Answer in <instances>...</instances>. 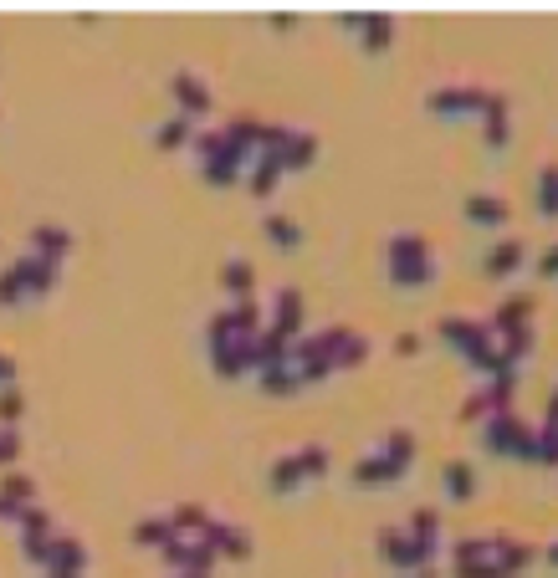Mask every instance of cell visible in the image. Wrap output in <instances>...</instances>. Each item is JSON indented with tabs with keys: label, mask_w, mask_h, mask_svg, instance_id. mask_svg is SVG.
<instances>
[{
	"label": "cell",
	"mask_w": 558,
	"mask_h": 578,
	"mask_svg": "<svg viewBox=\"0 0 558 578\" xmlns=\"http://www.w3.org/2000/svg\"><path fill=\"white\" fill-rule=\"evenodd\" d=\"M436 338L456 353L466 369H477V374H487V379L502 374L497 338L487 333V323H477V318H441V323H436Z\"/></svg>",
	"instance_id": "cell-1"
},
{
	"label": "cell",
	"mask_w": 558,
	"mask_h": 578,
	"mask_svg": "<svg viewBox=\"0 0 558 578\" xmlns=\"http://www.w3.org/2000/svg\"><path fill=\"white\" fill-rule=\"evenodd\" d=\"M384 261H390V266H384V272H390V282L405 287V292L436 282V251H431V241L415 236V231L390 236V246H384Z\"/></svg>",
	"instance_id": "cell-2"
},
{
	"label": "cell",
	"mask_w": 558,
	"mask_h": 578,
	"mask_svg": "<svg viewBox=\"0 0 558 578\" xmlns=\"http://www.w3.org/2000/svg\"><path fill=\"white\" fill-rule=\"evenodd\" d=\"M343 333H349V328H323V333H303V338H292L287 364H292V374H297V384H303V389H313V384L333 379V353H338Z\"/></svg>",
	"instance_id": "cell-3"
},
{
	"label": "cell",
	"mask_w": 558,
	"mask_h": 578,
	"mask_svg": "<svg viewBox=\"0 0 558 578\" xmlns=\"http://www.w3.org/2000/svg\"><path fill=\"white\" fill-rule=\"evenodd\" d=\"M482 446H487L492 456H502V461H528V466H538V435H533V425L518 420V410L482 420Z\"/></svg>",
	"instance_id": "cell-4"
},
{
	"label": "cell",
	"mask_w": 558,
	"mask_h": 578,
	"mask_svg": "<svg viewBox=\"0 0 558 578\" xmlns=\"http://www.w3.org/2000/svg\"><path fill=\"white\" fill-rule=\"evenodd\" d=\"M205 353H210V374L226 379V384L241 379V374H251V338H236L221 313L205 323Z\"/></svg>",
	"instance_id": "cell-5"
},
{
	"label": "cell",
	"mask_w": 558,
	"mask_h": 578,
	"mask_svg": "<svg viewBox=\"0 0 558 578\" xmlns=\"http://www.w3.org/2000/svg\"><path fill=\"white\" fill-rule=\"evenodd\" d=\"M528 563H533V548H528V543L492 532V553H487L482 563H461V568H451V578H518Z\"/></svg>",
	"instance_id": "cell-6"
},
{
	"label": "cell",
	"mask_w": 558,
	"mask_h": 578,
	"mask_svg": "<svg viewBox=\"0 0 558 578\" xmlns=\"http://www.w3.org/2000/svg\"><path fill=\"white\" fill-rule=\"evenodd\" d=\"M512 399H518V369H502L497 379H487L482 389H471L461 399V425H482L492 415H507Z\"/></svg>",
	"instance_id": "cell-7"
},
{
	"label": "cell",
	"mask_w": 558,
	"mask_h": 578,
	"mask_svg": "<svg viewBox=\"0 0 558 578\" xmlns=\"http://www.w3.org/2000/svg\"><path fill=\"white\" fill-rule=\"evenodd\" d=\"M487 93L492 87H477V82H451V87H436L431 98H425V108H431L436 118H477L487 108Z\"/></svg>",
	"instance_id": "cell-8"
},
{
	"label": "cell",
	"mask_w": 558,
	"mask_h": 578,
	"mask_svg": "<svg viewBox=\"0 0 558 578\" xmlns=\"http://www.w3.org/2000/svg\"><path fill=\"white\" fill-rule=\"evenodd\" d=\"M41 578H88V543L77 532H57L47 563H41Z\"/></svg>",
	"instance_id": "cell-9"
},
{
	"label": "cell",
	"mask_w": 558,
	"mask_h": 578,
	"mask_svg": "<svg viewBox=\"0 0 558 578\" xmlns=\"http://www.w3.org/2000/svg\"><path fill=\"white\" fill-rule=\"evenodd\" d=\"M277 338H303L308 333V302H303V292L297 287H277V297H272V323H267Z\"/></svg>",
	"instance_id": "cell-10"
},
{
	"label": "cell",
	"mask_w": 558,
	"mask_h": 578,
	"mask_svg": "<svg viewBox=\"0 0 558 578\" xmlns=\"http://www.w3.org/2000/svg\"><path fill=\"white\" fill-rule=\"evenodd\" d=\"M374 548H379V558L390 563L395 573H420V568H431V563L415 553V543H410L405 527H379V532H374Z\"/></svg>",
	"instance_id": "cell-11"
},
{
	"label": "cell",
	"mask_w": 558,
	"mask_h": 578,
	"mask_svg": "<svg viewBox=\"0 0 558 578\" xmlns=\"http://www.w3.org/2000/svg\"><path fill=\"white\" fill-rule=\"evenodd\" d=\"M169 98H175V113H180V118H205L210 108H216V98H210L205 77H195L190 67L169 77Z\"/></svg>",
	"instance_id": "cell-12"
},
{
	"label": "cell",
	"mask_w": 558,
	"mask_h": 578,
	"mask_svg": "<svg viewBox=\"0 0 558 578\" xmlns=\"http://www.w3.org/2000/svg\"><path fill=\"white\" fill-rule=\"evenodd\" d=\"M159 558L175 573H195V578H210V573H216V563H221L216 553H210V543H200V538H175Z\"/></svg>",
	"instance_id": "cell-13"
},
{
	"label": "cell",
	"mask_w": 558,
	"mask_h": 578,
	"mask_svg": "<svg viewBox=\"0 0 558 578\" xmlns=\"http://www.w3.org/2000/svg\"><path fill=\"white\" fill-rule=\"evenodd\" d=\"M11 272L21 277L26 302H31V297H52V292H57V282H62V266H57V261H41V256H31V251L11 261Z\"/></svg>",
	"instance_id": "cell-14"
},
{
	"label": "cell",
	"mask_w": 558,
	"mask_h": 578,
	"mask_svg": "<svg viewBox=\"0 0 558 578\" xmlns=\"http://www.w3.org/2000/svg\"><path fill=\"white\" fill-rule=\"evenodd\" d=\"M533 292H507L502 302H497V313H492V323H487V333L492 338H512V333H523V328H533Z\"/></svg>",
	"instance_id": "cell-15"
},
{
	"label": "cell",
	"mask_w": 558,
	"mask_h": 578,
	"mask_svg": "<svg viewBox=\"0 0 558 578\" xmlns=\"http://www.w3.org/2000/svg\"><path fill=\"white\" fill-rule=\"evenodd\" d=\"M410 543H415V553L425 558V563H431L436 568V553H441V512L436 507H415L410 512Z\"/></svg>",
	"instance_id": "cell-16"
},
{
	"label": "cell",
	"mask_w": 558,
	"mask_h": 578,
	"mask_svg": "<svg viewBox=\"0 0 558 578\" xmlns=\"http://www.w3.org/2000/svg\"><path fill=\"white\" fill-rule=\"evenodd\" d=\"M477 118H482V144L487 149H507V139H512V103H507V93H487V108Z\"/></svg>",
	"instance_id": "cell-17"
},
{
	"label": "cell",
	"mask_w": 558,
	"mask_h": 578,
	"mask_svg": "<svg viewBox=\"0 0 558 578\" xmlns=\"http://www.w3.org/2000/svg\"><path fill=\"white\" fill-rule=\"evenodd\" d=\"M200 543H210V553L231 558V563H246V558H251V532L236 527V522H210V532H205Z\"/></svg>",
	"instance_id": "cell-18"
},
{
	"label": "cell",
	"mask_w": 558,
	"mask_h": 578,
	"mask_svg": "<svg viewBox=\"0 0 558 578\" xmlns=\"http://www.w3.org/2000/svg\"><path fill=\"white\" fill-rule=\"evenodd\" d=\"M518 266H528V246H523V236H502L487 256H482V272L492 277V282H507Z\"/></svg>",
	"instance_id": "cell-19"
},
{
	"label": "cell",
	"mask_w": 558,
	"mask_h": 578,
	"mask_svg": "<svg viewBox=\"0 0 558 578\" xmlns=\"http://www.w3.org/2000/svg\"><path fill=\"white\" fill-rule=\"evenodd\" d=\"M31 256L67 266V256H72V231H67V226H57V220H41V226L31 231Z\"/></svg>",
	"instance_id": "cell-20"
},
{
	"label": "cell",
	"mask_w": 558,
	"mask_h": 578,
	"mask_svg": "<svg viewBox=\"0 0 558 578\" xmlns=\"http://www.w3.org/2000/svg\"><path fill=\"white\" fill-rule=\"evenodd\" d=\"M277 159H282V174H303V169H313V164H318V133L292 128V133H287V144L277 149Z\"/></svg>",
	"instance_id": "cell-21"
},
{
	"label": "cell",
	"mask_w": 558,
	"mask_h": 578,
	"mask_svg": "<svg viewBox=\"0 0 558 578\" xmlns=\"http://www.w3.org/2000/svg\"><path fill=\"white\" fill-rule=\"evenodd\" d=\"M395 481H405V471H400L390 456H384V451L354 461V486H364V492H374V486H395Z\"/></svg>",
	"instance_id": "cell-22"
},
{
	"label": "cell",
	"mask_w": 558,
	"mask_h": 578,
	"mask_svg": "<svg viewBox=\"0 0 558 578\" xmlns=\"http://www.w3.org/2000/svg\"><path fill=\"white\" fill-rule=\"evenodd\" d=\"M277 185H282V159H277V154H256V159L246 164V190H251L256 200H272Z\"/></svg>",
	"instance_id": "cell-23"
},
{
	"label": "cell",
	"mask_w": 558,
	"mask_h": 578,
	"mask_svg": "<svg viewBox=\"0 0 558 578\" xmlns=\"http://www.w3.org/2000/svg\"><path fill=\"white\" fill-rule=\"evenodd\" d=\"M359 47L369 57H384L395 47V16H384V11H364V26H359Z\"/></svg>",
	"instance_id": "cell-24"
},
{
	"label": "cell",
	"mask_w": 558,
	"mask_h": 578,
	"mask_svg": "<svg viewBox=\"0 0 558 578\" xmlns=\"http://www.w3.org/2000/svg\"><path fill=\"white\" fill-rule=\"evenodd\" d=\"M461 210H466L471 226H487V231H497V226H507V220H512V205L502 195H466Z\"/></svg>",
	"instance_id": "cell-25"
},
{
	"label": "cell",
	"mask_w": 558,
	"mask_h": 578,
	"mask_svg": "<svg viewBox=\"0 0 558 578\" xmlns=\"http://www.w3.org/2000/svg\"><path fill=\"white\" fill-rule=\"evenodd\" d=\"M221 287H226L231 302H251V297H256V266H251L246 256H231V261L221 266Z\"/></svg>",
	"instance_id": "cell-26"
},
{
	"label": "cell",
	"mask_w": 558,
	"mask_h": 578,
	"mask_svg": "<svg viewBox=\"0 0 558 578\" xmlns=\"http://www.w3.org/2000/svg\"><path fill=\"white\" fill-rule=\"evenodd\" d=\"M164 517H169V527H175V538H205L210 522H216L200 502H180V507H169Z\"/></svg>",
	"instance_id": "cell-27"
},
{
	"label": "cell",
	"mask_w": 558,
	"mask_h": 578,
	"mask_svg": "<svg viewBox=\"0 0 558 578\" xmlns=\"http://www.w3.org/2000/svg\"><path fill=\"white\" fill-rule=\"evenodd\" d=\"M134 548H149V553H164L169 543H175V527H169V517H139L134 522Z\"/></svg>",
	"instance_id": "cell-28"
},
{
	"label": "cell",
	"mask_w": 558,
	"mask_h": 578,
	"mask_svg": "<svg viewBox=\"0 0 558 578\" xmlns=\"http://www.w3.org/2000/svg\"><path fill=\"white\" fill-rule=\"evenodd\" d=\"M262 236H267L272 251H297V246H303V226H297L292 215H277V210L262 220Z\"/></svg>",
	"instance_id": "cell-29"
},
{
	"label": "cell",
	"mask_w": 558,
	"mask_h": 578,
	"mask_svg": "<svg viewBox=\"0 0 558 578\" xmlns=\"http://www.w3.org/2000/svg\"><path fill=\"white\" fill-rule=\"evenodd\" d=\"M287 348H292L287 338H277L272 328H262V333L251 338V374L256 369H272V364H287Z\"/></svg>",
	"instance_id": "cell-30"
},
{
	"label": "cell",
	"mask_w": 558,
	"mask_h": 578,
	"mask_svg": "<svg viewBox=\"0 0 558 578\" xmlns=\"http://www.w3.org/2000/svg\"><path fill=\"white\" fill-rule=\"evenodd\" d=\"M221 318H226V328L236 333V338H256L267 323H262V307H256V297L251 302H231V307H221Z\"/></svg>",
	"instance_id": "cell-31"
},
{
	"label": "cell",
	"mask_w": 558,
	"mask_h": 578,
	"mask_svg": "<svg viewBox=\"0 0 558 578\" xmlns=\"http://www.w3.org/2000/svg\"><path fill=\"white\" fill-rule=\"evenodd\" d=\"M441 481H446V497L451 502H471V497H477V466H471V461H446Z\"/></svg>",
	"instance_id": "cell-32"
},
{
	"label": "cell",
	"mask_w": 558,
	"mask_h": 578,
	"mask_svg": "<svg viewBox=\"0 0 558 578\" xmlns=\"http://www.w3.org/2000/svg\"><path fill=\"white\" fill-rule=\"evenodd\" d=\"M297 486H308L303 471H297V456H277V461L267 466V492H272V497H292Z\"/></svg>",
	"instance_id": "cell-33"
},
{
	"label": "cell",
	"mask_w": 558,
	"mask_h": 578,
	"mask_svg": "<svg viewBox=\"0 0 558 578\" xmlns=\"http://www.w3.org/2000/svg\"><path fill=\"white\" fill-rule=\"evenodd\" d=\"M256 384H262V394H272V399H292L297 389V374H292V364H272V369H256Z\"/></svg>",
	"instance_id": "cell-34"
},
{
	"label": "cell",
	"mask_w": 558,
	"mask_h": 578,
	"mask_svg": "<svg viewBox=\"0 0 558 578\" xmlns=\"http://www.w3.org/2000/svg\"><path fill=\"white\" fill-rule=\"evenodd\" d=\"M195 139V128H190V118H164L159 128H154V149H164V154H175V149H185Z\"/></svg>",
	"instance_id": "cell-35"
},
{
	"label": "cell",
	"mask_w": 558,
	"mask_h": 578,
	"mask_svg": "<svg viewBox=\"0 0 558 578\" xmlns=\"http://www.w3.org/2000/svg\"><path fill=\"white\" fill-rule=\"evenodd\" d=\"M16 532H21V543H47V538H57V527H52V512H47V507H26L21 522H16Z\"/></svg>",
	"instance_id": "cell-36"
},
{
	"label": "cell",
	"mask_w": 558,
	"mask_h": 578,
	"mask_svg": "<svg viewBox=\"0 0 558 578\" xmlns=\"http://www.w3.org/2000/svg\"><path fill=\"white\" fill-rule=\"evenodd\" d=\"M369 359V338L364 333H343V343H338V353H333V374H343V369H359Z\"/></svg>",
	"instance_id": "cell-37"
},
{
	"label": "cell",
	"mask_w": 558,
	"mask_h": 578,
	"mask_svg": "<svg viewBox=\"0 0 558 578\" xmlns=\"http://www.w3.org/2000/svg\"><path fill=\"white\" fill-rule=\"evenodd\" d=\"M379 451H384V456H390V461H395V466L410 476V466H415V451H420V446H415V435H410V430H390V435H384V446H379Z\"/></svg>",
	"instance_id": "cell-38"
},
{
	"label": "cell",
	"mask_w": 558,
	"mask_h": 578,
	"mask_svg": "<svg viewBox=\"0 0 558 578\" xmlns=\"http://www.w3.org/2000/svg\"><path fill=\"white\" fill-rule=\"evenodd\" d=\"M538 215H543V220H558V164H543V169H538Z\"/></svg>",
	"instance_id": "cell-39"
},
{
	"label": "cell",
	"mask_w": 558,
	"mask_h": 578,
	"mask_svg": "<svg viewBox=\"0 0 558 578\" xmlns=\"http://www.w3.org/2000/svg\"><path fill=\"white\" fill-rule=\"evenodd\" d=\"M292 456H297V471H303V481H323L328 466H333L328 446H303V451H292Z\"/></svg>",
	"instance_id": "cell-40"
},
{
	"label": "cell",
	"mask_w": 558,
	"mask_h": 578,
	"mask_svg": "<svg viewBox=\"0 0 558 578\" xmlns=\"http://www.w3.org/2000/svg\"><path fill=\"white\" fill-rule=\"evenodd\" d=\"M0 497H11V502L31 507V502H36V481H31L26 471H6V476H0Z\"/></svg>",
	"instance_id": "cell-41"
},
{
	"label": "cell",
	"mask_w": 558,
	"mask_h": 578,
	"mask_svg": "<svg viewBox=\"0 0 558 578\" xmlns=\"http://www.w3.org/2000/svg\"><path fill=\"white\" fill-rule=\"evenodd\" d=\"M21 415H26V389L0 384V425H21Z\"/></svg>",
	"instance_id": "cell-42"
},
{
	"label": "cell",
	"mask_w": 558,
	"mask_h": 578,
	"mask_svg": "<svg viewBox=\"0 0 558 578\" xmlns=\"http://www.w3.org/2000/svg\"><path fill=\"white\" fill-rule=\"evenodd\" d=\"M21 461V425H0V471Z\"/></svg>",
	"instance_id": "cell-43"
},
{
	"label": "cell",
	"mask_w": 558,
	"mask_h": 578,
	"mask_svg": "<svg viewBox=\"0 0 558 578\" xmlns=\"http://www.w3.org/2000/svg\"><path fill=\"white\" fill-rule=\"evenodd\" d=\"M538 466H553L558 471V425H538Z\"/></svg>",
	"instance_id": "cell-44"
},
{
	"label": "cell",
	"mask_w": 558,
	"mask_h": 578,
	"mask_svg": "<svg viewBox=\"0 0 558 578\" xmlns=\"http://www.w3.org/2000/svg\"><path fill=\"white\" fill-rule=\"evenodd\" d=\"M0 307H26V292H21V277L11 272V266H6V272H0Z\"/></svg>",
	"instance_id": "cell-45"
},
{
	"label": "cell",
	"mask_w": 558,
	"mask_h": 578,
	"mask_svg": "<svg viewBox=\"0 0 558 578\" xmlns=\"http://www.w3.org/2000/svg\"><path fill=\"white\" fill-rule=\"evenodd\" d=\"M190 149H195V159L205 164L210 154H216V149H221V133H216V128H210V133H195V139H190Z\"/></svg>",
	"instance_id": "cell-46"
},
{
	"label": "cell",
	"mask_w": 558,
	"mask_h": 578,
	"mask_svg": "<svg viewBox=\"0 0 558 578\" xmlns=\"http://www.w3.org/2000/svg\"><path fill=\"white\" fill-rule=\"evenodd\" d=\"M533 272H538L543 282H558V241H553V246L538 256V266H533Z\"/></svg>",
	"instance_id": "cell-47"
},
{
	"label": "cell",
	"mask_w": 558,
	"mask_h": 578,
	"mask_svg": "<svg viewBox=\"0 0 558 578\" xmlns=\"http://www.w3.org/2000/svg\"><path fill=\"white\" fill-rule=\"evenodd\" d=\"M47 553H52V538H47V543H21V558H26V563H36V568L47 563Z\"/></svg>",
	"instance_id": "cell-48"
},
{
	"label": "cell",
	"mask_w": 558,
	"mask_h": 578,
	"mask_svg": "<svg viewBox=\"0 0 558 578\" xmlns=\"http://www.w3.org/2000/svg\"><path fill=\"white\" fill-rule=\"evenodd\" d=\"M420 348H425V343H420V333H400V338H395V353H400V359H415Z\"/></svg>",
	"instance_id": "cell-49"
},
{
	"label": "cell",
	"mask_w": 558,
	"mask_h": 578,
	"mask_svg": "<svg viewBox=\"0 0 558 578\" xmlns=\"http://www.w3.org/2000/svg\"><path fill=\"white\" fill-rule=\"evenodd\" d=\"M31 507H36V502H31ZM21 512H26L21 502H11V497H0V522H21Z\"/></svg>",
	"instance_id": "cell-50"
},
{
	"label": "cell",
	"mask_w": 558,
	"mask_h": 578,
	"mask_svg": "<svg viewBox=\"0 0 558 578\" xmlns=\"http://www.w3.org/2000/svg\"><path fill=\"white\" fill-rule=\"evenodd\" d=\"M338 26L349 31V36H359V26H364V11H338Z\"/></svg>",
	"instance_id": "cell-51"
},
{
	"label": "cell",
	"mask_w": 558,
	"mask_h": 578,
	"mask_svg": "<svg viewBox=\"0 0 558 578\" xmlns=\"http://www.w3.org/2000/svg\"><path fill=\"white\" fill-rule=\"evenodd\" d=\"M267 21H272V31H292V26H297V11H272Z\"/></svg>",
	"instance_id": "cell-52"
},
{
	"label": "cell",
	"mask_w": 558,
	"mask_h": 578,
	"mask_svg": "<svg viewBox=\"0 0 558 578\" xmlns=\"http://www.w3.org/2000/svg\"><path fill=\"white\" fill-rule=\"evenodd\" d=\"M16 374H21L16 359H11V353H0V384H16Z\"/></svg>",
	"instance_id": "cell-53"
},
{
	"label": "cell",
	"mask_w": 558,
	"mask_h": 578,
	"mask_svg": "<svg viewBox=\"0 0 558 578\" xmlns=\"http://www.w3.org/2000/svg\"><path fill=\"white\" fill-rule=\"evenodd\" d=\"M543 425H558V389L548 394V405H543Z\"/></svg>",
	"instance_id": "cell-54"
},
{
	"label": "cell",
	"mask_w": 558,
	"mask_h": 578,
	"mask_svg": "<svg viewBox=\"0 0 558 578\" xmlns=\"http://www.w3.org/2000/svg\"><path fill=\"white\" fill-rule=\"evenodd\" d=\"M410 578H441L436 568H420V573H410Z\"/></svg>",
	"instance_id": "cell-55"
},
{
	"label": "cell",
	"mask_w": 558,
	"mask_h": 578,
	"mask_svg": "<svg viewBox=\"0 0 558 578\" xmlns=\"http://www.w3.org/2000/svg\"><path fill=\"white\" fill-rule=\"evenodd\" d=\"M543 558H548V563H553V568H558V543H553V548H548V553H543Z\"/></svg>",
	"instance_id": "cell-56"
}]
</instances>
